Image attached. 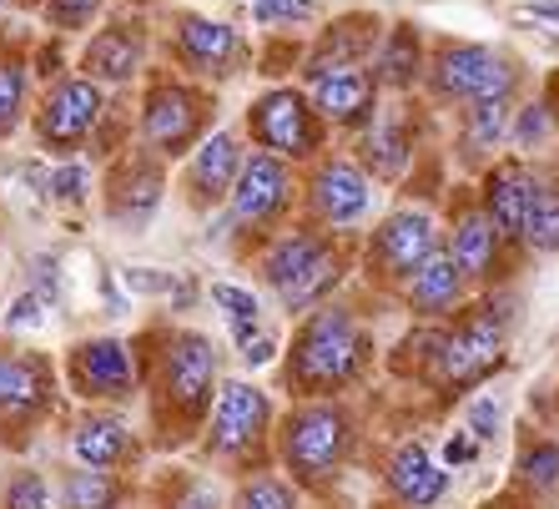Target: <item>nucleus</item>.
Instances as JSON below:
<instances>
[{
  "instance_id": "14",
  "label": "nucleus",
  "mask_w": 559,
  "mask_h": 509,
  "mask_svg": "<svg viewBox=\"0 0 559 509\" xmlns=\"http://www.w3.org/2000/svg\"><path fill=\"white\" fill-rule=\"evenodd\" d=\"M378 192L383 187L373 182V171L364 162L333 146L323 152L318 162L302 167V223L323 227V233H338V237H364L368 223L378 212Z\"/></svg>"
},
{
  "instance_id": "34",
  "label": "nucleus",
  "mask_w": 559,
  "mask_h": 509,
  "mask_svg": "<svg viewBox=\"0 0 559 509\" xmlns=\"http://www.w3.org/2000/svg\"><path fill=\"white\" fill-rule=\"evenodd\" d=\"M559 142V117L555 106H549V96H530L524 92L520 102H514V121H509V152H520V157H539L545 146Z\"/></svg>"
},
{
  "instance_id": "1",
  "label": "nucleus",
  "mask_w": 559,
  "mask_h": 509,
  "mask_svg": "<svg viewBox=\"0 0 559 509\" xmlns=\"http://www.w3.org/2000/svg\"><path fill=\"white\" fill-rule=\"evenodd\" d=\"M131 343L142 358V404L152 449L162 454L192 449L207 429V414L222 389L217 339L182 323H146Z\"/></svg>"
},
{
  "instance_id": "44",
  "label": "nucleus",
  "mask_w": 559,
  "mask_h": 509,
  "mask_svg": "<svg viewBox=\"0 0 559 509\" xmlns=\"http://www.w3.org/2000/svg\"><path fill=\"white\" fill-rule=\"evenodd\" d=\"M46 308H51V298L40 293V287H26L21 298L5 308V333H26V328H40L46 323Z\"/></svg>"
},
{
  "instance_id": "15",
  "label": "nucleus",
  "mask_w": 559,
  "mask_h": 509,
  "mask_svg": "<svg viewBox=\"0 0 559 509\" xmlns=\"http://www.w3.org/2000/svg\"><path fill=\"white\" fill-rule=\"evenodd\" d=\"M117 92H106L102 81L81 76L76 66L66 76L46 81L36 92V111H31V137L51 162H71L81 152H92L96 127L106 121Z\"/></svg>"
},
{
  "instance_id": "40",
  "label": "nucleus",
  "mask_w": 559,
  "mask_h": 509,
  "mask_svg": "<svg viewBox=\"0 0 559 509\" xmlns=\"http://www.w3.org/2000/svg\"><path fill=\"white\" fill-rule=\"evenodd\" d=\"M252 21L267 36H293L318 21V0H252Z\"/></svg>"
},
{
  "instance_id": "32",
  "label": "nucleus",
  "mask_w": 559,
  "mask_h": 509,
  "mask_svg": "<svg viewBox=\"0 0 559 509\" xmlns=\"http://www.w3.org/2000/svg\"><path fill=\"white\" fill-rule=\"evenodd\" d=\"M302 505H308V489H298L277 464L237 474L233 489H227V509H302Z\"/></svg>"
},
{
  "instance_id": "43",
  "label": "nucleus",
  "mask_w": 559,
  "mask_h": 509,
  "mask_svg": "<svg viewBox=\"0 0 559 509\" xmlns=\"http://www.w3.org/2000/svg\"><path fill=\"white\" fill-rule=\"evenodd\" d=\"M283 343L287 339L273 328V318H267L262 328H252V333L233 339V348H237V358H242L248 368H267V364H277V358H283Z\"/></svg>"
},
{
  "instance_id": "48",
  "label": "nucleus",
  "mask_w": 559,
  "mask_h": 509,
  "mask_svg": "<svg viewBox=\"0 0 559 509\" xmlns=\"http://www.w3.org/2000/svg\"><path fill=\"white\" fill-rule=\"evenodd\" d=\"M514 21H549V26H559V0H530V5L514 11Z\"/></svg>"
},
{
  "instance_id": "27",
  "label": "nucleus",
  "mask_w": 559,
  "mask_h": 509,
  "mask_svg": "<svg viewBox=\"0 0 559 509\" xmlns=\"http://www.w3.org/2000/svg\"><path fill=\"white\" fill-rule=\"evenodd\" d=\"M509 121H514V102H509V96L468 102L454 111V146H449V157H454V167L464 171L468 182H474L495 157H504Z\"/></svg>"
},
{
  "instance_id": "21",
  "label": "nucleus",
  "mask_w": 559,
  "mask_h": 509,
  "mask_svg": "<svg viewBox=\"0 0 559 509\" xmlns=\"http://www.w3.org/2000/svg\"><path fill=\"white\" fill-rule=\"evenodd\" d=\"M248 152H252V142L242 127H212L192 146V157L182 162V171H177V197H182L197 217L222 212L237 187V171H242Z\"/></svg>"
},
{
  "instance_id": "54",
  "label": "nucleus",
  "mask_w": 559,
  "mask_h": 509,
  "mask_svg": "<svg viewBox=\"0 0 559 509\" xmlns=\"http://www.w3.org/2000/svg\"><path fill=\"white\" fill-rule=\"evenodd\" d=\"M248 5H252V0H248Z\"/></svg>"
},
{
  "instance_id": "38",
  "label": "nucleus",
  "mask_w": 559,
  "mask_h": 509,
  "mask_svg": "<svg viewBox=\"0 0 559 509\" xmlns=\"http://www.w3.org/2000/svg\"><path fill=\"white\" fill-rule=\"evenodd\" d=\"M96 187H102V177H96V171L86 167L81 157L56 162V167L46 171V202H51V208H71V212L86 208Z\"/></svg>"
},
{
  "instance_id": "29",
  "label": "nucleus",
  "mask_w": 559,
  "mask_h": 509,
  "mask_svg": "<svg viewBox=\"0 0 559 509\" xmlns=\"http://www.w3.org/2000/svg\"><path fill=\"white\" fill-rule=\"evenodd\" d=\"M429 51H433V36L418 21H389L373 56V76L383 86V96H424Z\"/></svg>"
},
{
  "instance_id": "6",
  "label": "nucleus",
  "mask_w": 559,
  "mask_h": 509,
  "mask_svg": "<svg viewBox=\"0 0 559 509\" xmlns=\"http://www.w3.org/2000/svg\"><path fill=\"white\" fill-rule=\"evenodd\" d=\"M443 248V208L433 197H399L389 212H378L358 237V277L373 293L399 298L408 277Z\"/></svg>"
},
{
  "instance_id": "24",
  "label": "nucleus",
  "mask_w": 559,
  "mask_h": 509,
  "mask_svg": "<svg viewBox=\"0 0 559 509\" xmlns=\"http://www.w3.org/2000/svg\"><path fill=\"white\" fill-rule=\"evenodd\" d=\"M302 92L312 96L318 117L333 127V137H358L383 106V86H378L373 66H338L323 76H302Z\"/></svg>"
},
{
  "instance_id": "19",
  "label": "nucleus",
  "mask_w": 559,
  "mask_h": 509,
  "mask_svg": "<svg viewBox=\"0 0 559 509\" xmlns=\"http://www.w3.org/2000/svg\"><path fill=\"white\" fill-rule=\"evenodd\" d=\"M443 248L454 252V262L468 273V283L479 287H504L509 273L520 268V252L499 237L495 217L484 212L474 182H459L443 197Z\"/></svg>"
},
{
  "instance_id": "10",
  "label": "nucleus",
  "mask_w": 559,
  "mask_h": 509,
  "mask_svg": "<svg viewBox=\"0 0 559 509\" xmlns=\"http://www.w3.org/2000/svg\"><path fill=\"white\" fill-rule=\"evenodd\" d=\"M302 212V167L283 157H267L252 146L242 171H237V187L222 208V233L233 237L242 252H252L262 237L283 233L287 223H298Z\"/></svg>"
},
{
  "instance_id": "31",
  "label": "nucleus",
  "mask_w": 559,
  "mask_h": 509,
  "mask_svg": "<svg viewBox=\"0 0 559 509\" xmlns=\"http://www.w3.org/2000/svg\"><path fill=\"white\" fill-rule=\"evenodd\" d=\"M31 111H36V66L21 46H0V142H11Z\"/></svg>"
},
{
  "instance_id": "37",
  "label": "nucleus",
  "mask_w": 559,
  "mask_h": 509,
  "mask_svg": "<svg viewBox=\"0 0 559 509\" xmlns=\"http://www.w3.org/2000/svg\"><path fill=\"white\" fill-rule=\"evenodd\" d=\"M36 15L51 36H92L106 21V0H40Z\"/></svg>"
},
{
  "instance_id": "4",
  "label": "nucleus",
  "mask_w": 559,
  "mask_h": 509,
  "mask_svg": "<svg viewBox=\"0 0 559 509\" xmlns=\"http://www.w3.org/2000/svg\"><path fill=\"white\" fill-rule=\"evenodd\" d=\"M248 258L258 268L262 293L293 323V318L312 313L318 303L338 298L343 287L358 277V237L323 233V227H312L298 217L283 233L262 237Z\"/></svg>"
},
{
  "instance_id": "46",
  "label": "nucleus",
  "mask_w": 559,
  "mask_h": 509,
  "mask_svg": "<svg viewBox=\"0 0 559 509\" xmlns=\"http://www.w3.org/2000/svg\"><path fill=\"white\" fill-rule=\"evenodd\" d=\"M127 293H152V298H171V283L177 273H152V268H127Z\"/></svg>"
},
{
  "instance_id": "30",
  "label": "nucleus",
  "mask_w": 559,
  "mask_h": 509,
  "mask_svg": "<svg viewBox=\"0 0 559 509\" xmlns=\"http://www.w3.org/2000/svg\"><path fill=\"white\" fill-rule=\"evenodd\" d=\"M136 505V484L131 474L92 470V464H66L56 474V509H131Z\"/></svg>"
},
{
  "instance_id": "13",
  "label": "nucleus",
  "mask_w": 559,
  "mask_h": 509,
  "mask_svg": "<svg viewBox=\"0 0 559 509\" xmlns=\"http://www.w3.org/2000/svg\"><path fill=\"white\" fill-rule=\"evenodd\" d=\"M433 106L424 96H383L378 117L358 137H348V152L373 171L378 187H404L418 171V162L433 157Z\"/></svg>"
},
{
  "instance_id": "8",
  "label": "nucleus",
  "mask_w": 559,
  "mask_h": 509,
  "mask_svg": "<svg viewBox=\"0 0 559 509\" xmlns=\"http://www.w3.org/2000/svg\"><path fill=\"white\" fill-rule=\"evenodd\" d=\"M131 111H136V142L171 167H182L192 146L217 127V86L182 76L171 66H152L136 86Z\"/></svg>"
},
{
  "instance_id": "23",
  "label": "nucleus",
  "mask_w": 559,
  "mask_h": 509,
  "mask_svg": "<svg viewBox=\"0 0 559 509\" xmlns=\"http://www.w3.org/2000/svg\"><path fill=\"white\" fill-rule=\"evenodd\" d=\"M534 187H539V162L520 157V152H504V157H495L474 177V192H479L484 212L495 217L499 237L520 252V262H524V223H530Z\"/></svg>"
},
{
  "instance_id": "2",
  "label": "nucleus",
  "mask_w": 559,
  "mask_h": 509,
  "mask_svg": "<svg viewBox=\"0 0 559 509\" xmlns=\"http://www.w3.org/2000/svg\"><path fill=\"white\" fill-rule=\"evenodd\" d=\"M509 333H514V298L509 287H484L443 323H414L389 364L393 374L414 379L433 399L454 404L468 389H479L509 364Z\"/></svg>"
},
{
  "instance_id": "17",
  "label": "nucleus",
  "mask_w": 559,
  "mask_h": 509,
  "mask_svg": "<svg viewBox=\"0 0 559 509\" xmlns=\"http://www.w3.org/2000/svg\"><path fill=\"white\" fill-rule=\"evenodd\" d=\"M61 383L76 404L127 409L142 399V358L136 343L117 333H92L61 353Z\"/></svg>"
},
{
  "instance_id": "16",
  "label": "nucleus",
  "mask_w": 559,
  "mask_h": 509,
  "mask_svg": "<svg viewBox=\"0 0 559 509\" xmlns=\"http://www.w3.org/2000/svg\"><path fill=\"white\" fill-rule=\"evenodd\" d=\"M162 46H167L171 71H182L192 81H207V86H222V81L242 76L252 66L248 36L212 11H171Z\"/></svg>"
},
{
  "instance_id": "26",
  "label": "nucleus",
  "mask_w": 559,
  "mask_h": 509,
  "mask_svg": "<svg viewBox=\"0 0 559 509\" xmlns=\"http://www.w3.org/2000/svg\"><path fill=\"white\" fill-rule=\"evenodd\" d=\"M383 495L393 509H439L449 499V464L433 459V449L424 439H404L383 454Z\"/></svg>"
},
{
  "instance_id": "41",
  "label": "nucleus",
  "mask_w": 559,
  "mask_h": 509,
  "mask_svg": "<svg viewBox=\"0 0 559 509\" xmlns=\"http://www.w3.org/2000/svg\"><path fill=\"white\" fill-rule=\"evenodd\" d=\"M0 509H56L51 499V480L40 470H15L0 489Z\"/></svg>"
},
{
  "instance_id": "47",
  "label": "nucleus",
  "mask_w": 559,
  "mask_h": 509,
  "mask_svg": "<svg viewBox=\"0 0 559 509\" xmlns=\"http://www.w3.org/2000/svg\"><path fill=\"white\" fill-rule=\"evenodd\" d=\"M474 459H479V439H474L468 429H459L454 439L443 445V464H449V470H464V464H474Z\"/></svg>"
},
{
  "instance_id": "12",
  "label": "nucleus",
  "mask_w": 559,
  "mask_h": 509,
  "mask_svg": "<svg viewBox=\"0 0 559 509\" xmlns=\"http://www.w3.org/2000/svg\"><path fill=\"white\" fill-rule=\"evenodd\" d=\"M61 364H51V353L0 343V449L21 454L36 445V434L61 414Z\"/></svg>"
},
{
  "instance_id": "22",
  "label": "nucleus",
  "mask_w": 559,
  "mask_h": 509,
  "mask_svg": "<svg viewBox=\"0 0 559 509\" xmlns=\"http://www.w3.org/2000/svg\"><path fill=\"white\" fill-rule=\"evenodd\" d=\"M66 454L76 464L92 470H117V474H136L152 454L146 429H136L121 409H102V404H81L66 424Z\"/></svg>"
},
{
  "instance_id": "9",
  "label": "nucleus",
  "mask_w": 559,
  "mask_h": 509,
  "mask_svg": "<svg viewBox=\"0 0 559 509\" xmlns=\"http://www.w3.org/2000/svg\"><path fill=\"white\" fill-rule=\"evenodd\" d=\"M524 92H530V71L514 51L489 40L433 36L429 76H424V102L433 111H459L468 102H495V96L520 102Z\"/></svg>"
},
{
  "instance_id": "28",
  "label": "nucleus",
  "mask_w": 559,
  "mask_h": 509,
  "mask_svg": "<svg viewBox=\"0 0 559 509\" xmlns=\"http://www.w3.org/2000/svg\"><path fill=\"white\" fill-rule=\"evenodd\" d=\"M474 293H479V287L468 283V273L454 262V252L439 248L414 277H408L399 303H404V313L414 318V323H443V318H454Z\"/></svg>"
},
{
  "instance_id": "3",
  "label": "nucleus",
  "mask_w": 559,
  "mask_h": 509,
  "mask_svg": "<svg viewBox=\"0 0 559 509\" xmlns=\"http://www.w3.org/2000/svg\"><path fill=\"white\" fill-rule=\"evenodd\" d=\"M378 368V333L353 298H328L293 318L277 358V389L287 399H353Z\"/></svg>"
},
{
  "instance_id": "53",
  "label": "nucleus",
  "mask_w": 559,
  "mask_h": 509,
  "mask_svg": "<svg viewBox=\"0 0 559 509\" xmlns=\"http://www.w3.org/2000/svg\"><path fill=\"white\" fill-rule=\"evenodd\" d=\"M484 509H509V499H499V505H495V499H489V505H484Z\"/></svg>"
},
{
  "instance_id": "11",
  "label": "nucleus",
  "mask_w": 559,
  "mask_h": 509,
  "mask_svg": "<svg viewBox=\"0 0 559 509\" xmlns=\"http://www.w3.org/2000/svg\"><path fill=\"white\" fill-rule=\"evenodd\" d=\"M242 131L267 157H283L293 167H308L323 152H333V127L318 117L302 81H267L248 106H242Z\"/></svg>"
},
{
  "instance_id": "39",
  "label": "nucleus",
  "mask_w": 559,
  "mask_h": 509,
  "mask_svg": "<svg viewBox=\"0 0 559 509\" xmlns=\"http://www.w3.org/2000/svg\"><path fill=\"white\" fill-rule=\"evenodd\" d=\"M156 509H227V495L217 489V480L212 474H171L167 484H162V499H156Z\"/></svg>"
},
{
  "instance_id": "35",
  "label": "nucleus",
  "mask_w": 559,
  "mask_h": 509,
  "mask_svg": "<svg viewBox=\"0 0 559 509\" xmlns=\"http://www.w3.org/2000/svg\"><path fill=\"white\" fill-rule=\"evenodd\" d=\"M207 303L222 313V323H227V339H242V333H252V328L267 323V303H262V293H252V287H242V283H212Z\"/></svg>"
},
{
  "instance_id": "49",
  "label": "nucleus",
  "mask_w": 559,
  "mask_h": 509,
  "mask_svg": "<svg viewBox=\"0 0 559 509\" xmlns=\"http://www.w3.org/2000/svg\"><path fill=\"white\" fill-rule=\"evenodd\" d=\"M56 283H61V262H56V258H36V287L46 293V298L56 293Z\"/></svg>"
},
{
  "instance_id": "7",
  "label": "nucleus",
  "mask_w": 559,
  "mask_h": 509,
  "mask_svg": "<svg viewBox=\"0 0 559 509\" xmlns=\"http://www.w3.org/2000/svg\"><path fill=\"white\" fill-rule=\"evenodd\" d=\"M277 414H283L277 399L258 379H222L217 404L207 414V429L197 439V454L207 459L217 474H227V480L267 470V464H277L273 454Z\"/></svg>"
},
{
  "instance_id": "51",
  "label": "nucleus",
  "mask_w": 559,
  "mask_h": 509,
  "mask_svg": "<svg viewBox=\"0 0 559 509\" xmlns=\"http://www.w3.org/2000/svg\"><path fill=\"white\" fill-rule=\"evenodd\" d=\"M15 11H40V0H11Z\"/></svg>"
},
{
  "instance_id": "36",
  "label": "nucleus",
  "mask_w": 559,
  "mask_h": 509,
  "mask_svg": "<svg viewBox=\"0 0 559 509\" xmlns=\"http://www.w3.org/2000/svg\"><path fill=\"white\" fill-rule=\"evenodd\" d=\"M514 484L530 499H549L559 489V439H530L514 459Z\"/></svg>"
},
{
  "instance_id": "5",
  "label": "nucleus",
  "mask_w": 559,
  "mask_h": 509,
  "mask_svg": "<svg viewBox=\"0 0 559 509\" xmlns=\"http://www.w3.org/2000/svg\"><path fill=\"white\" fill-rule=\"evenodd\" d=\"M358 449H364V418L353 399H287L277 414V470L308 495H328L353 470Z\"/></svg>"
},
{
  "instance_id": "25",
  "label": "nucleus",
  "mask_w": 559,
  "mask_h": 509,
  "mask_svg": "<svg viewBox=\"0 0 559 509\" xmlns=\"http://www.w3.org/2000/svg\"><path fill=\"white\" fill-rule=\"evenodd\" d=\"M383 31H389V21L378 11H338L333 21H323V26L312 31L302 66H298V81L338 71V66H373Z\"/></svg>"
},
{
  "instance_id": "33",
  "label": "nucleus",
  "mask_w": 559,
  "mask_h": 509,
  "mask_svg": "<svg viewBox=\"0 0 559 509\" xmlns=\"http://www.w3.org/2000/svg\"><path fill=\"white\" fill-rule=\"evenodd\" d=\"M524 258H559V171L539 167V187L524 223Z\"/></svg>"
},
{
  "instance_id": "18",
  "label": "nucleus",
  "mask_w": 559,
  "mask_h": 509,
  "mask_svg": "<svg viewBox=\"0 0 559 509\" xmlns=\"http://www.w3.org/2000/svg\"><path fill=\"white\" fill-rule=\"evenodd\" d=\"M96 192H102V217L111 233L142 237L171 192V162L146 152L142 142H131L102 167V187Z\"/></svg>"
},
{
  "instance_id": "52",
  "label": "nucleus",
  "mask_w": 559,
  "mask_h": 509,
  "mask_svg": "<svg viewBox=\"0 0 559 509\" xmlns=\"http://www.w3.org/2000/svg\"><path fill=\"white\" fill-rule=\"evenodd\" d=\"M5 11H15V5H11V0H0V21H5Z\"/></svg>"
},
{
  "instance_id": "45",
  "label": "nucleus",
  "mask_w": 559,
  "mask_h": 509,
  "mask_svg": "<svg viewBox=\"0 0 559 509\" xmlns=\"http://www.w3.org/2000/svg\"><path fill=\"white\" fill-rule=\"evenodd\" d=\"M499 424H504V409L495 404V399H474V404H468V434H474V439H495L499 434Z\"/></svg>"
},
{
  "instance_id": "42",
  "label": "nucleus",
  "mask_w": 559,
  "mask_h": 509,
  "mask_svg": "<svg viewBox=\"0 0 559 509\" xmlns=\"http://www.w3.org/2000/svg\"><path fill=\"white\" fill-rule=\"evenodd\" d=\"M277 46H262V51H252V71H262L267 81H283L287 71H293V81H298V66H302V51H308V40H293V36H273Z\"/></svg>"
},
{
  "instance_id": "20",
  "label": "nucleus",
  "mask_w": 559,
  "mask_h": 509,
  "mask_svg": "<svg viewBox=\"0 0 559 509\" xmlns=\"http://www.w3.org/2000/svg\"><path fill=\"white\" fill-rule=\"evenodd\" d=\"M152 46H156L152 26H146L142 15L117 11L81 40V51L71 66H76L81 76L102 81L106 92H131V86H142L146 71H152Z\"/></svg>"
},
{
  "instance_id": "50",
  "label": "nucleus",
  "mask_w": 559,
  "mask_h": 509,
  "mask_svg": "<svg viewBox=\"0 0 559 509\" xmlns=\"http://www.w3.org/2000/svg\"><path fill=\"white\" fill-rule=\"evenodd\" d=\"M545 96H549V106H555V117H559V71H549V81H545Z\"/></svg>"
}]
</instances>
